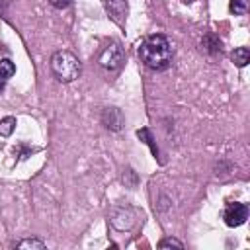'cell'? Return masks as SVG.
<instances>
[{"instance_id": "cell-1", "label": "cell", "mask_w": 250, "mask_h": 250, "mask_svg": "<svg viewBox=\"0 0 250 250\" xmlns=\"http://www.w3.org/2000/svg\"><path fill=\"white\" fill-rule=\"evenodd\" d=\"M141 61L152 70H166L172 62V45L164 35H148L139 47Z\"/></svg>"}, {"instance_id": "cell-2", "label": "cell", "mask_w": 250, "mask_h": 250, "mask_svg": "<svg viewBox=\"0 0 250 250\" xmlns=\"http://www.w3.org/2000/svg\"><path fill=\"white\" fill-rule=\"evenodd\" d=\"M51 70L61 82H72L80 74V61L70 51H57L51 57Z\"/></svg>"}, {"instance_id": "cell-3", "label": "cell", "mask_w": 250, "mask_h": 250, "mask_svg": "<svg viewBox=\"0 0 250 250\" xmlns=\"http://www.w3.org/2000/svg\"><path fill=\"white\" fill-rule=\"evenodd\" d=\"M98 62H100L102 68H105V70H109V72H115V70L121 66V62H123V51H121V47H119L117 43L107 45V47L102 51Z\"/></svg>"}, {"instance_id": "cell-4", "label": "cell", "mask_w": 250, "mask_h": 250, "mask_svg": "<svg viewBox=\"0 0 250 250\" xmlns=\"http://www.w3.org/2000/svg\"><path fill=\"white\" fill-rule=\"evenodd\" d=\"M223 219L229 227H240L248 219V207L244 203H230L227 205Z\"/></svg>"}, {"instance_id": "cell-5", "label": "cell", "mask_w": 250, "mask_h": 250, "mask_svg": "<svg viewBox=\"0 0 250 250\" xmlns=\"http://www.w3.org/2000/svg\"><path fill=\"white\" fill-rule=\"evenodd\" d=\"M135 223V211L129 209V207H117L113 209L111 213V225L117 229V230H127L131 229Z\"/></svg>"}, {"instance_id": "cell-6", "label": "cell", "mask_w": 250, "mask_h": 250, "mask_svg": "<svg viewBox=\"0 0 250 250\" xmlns=\"http://www.w3.org/2000/svg\"><path fill=\"white\" fill-rule=\"evenodd\" d=\"M104 6L109 14V18L117 23L123 25L127 18V0H104Z\"/></svg>"}, {"instance_id": "cell-7", "label": "cell", "mask_w": 250, "mask_h": 250, "mask_svg": "<svg viewBox=\"0 0 250 250\" xmlns=\"http://www.w3.org/2000/svg\"><path fill=\"white\" fill-rule=\"evenodd\" d=\"M102 123L111 131H119L123 127V113L117 107H105L102 113Z\"/></svg>"}, {"instance_id": "cell-8", "label": "cell", "mask_w": 250, "mask_h": 250, "mask_svg": "<svg viewBox=\"0 0 250 250\" xmlns=\"http://www.w3.org/2000/svg\"><path fill=\"white\" fill-rule=\"evenodd\" d=\"M201 47L203 51H207L209 55H215V53H221V41L215 33H207L203 39H201Z\"/></svg>"}, {"instance_id": "cell-9", "label": "cell", "mask_w": 250, "mask_h": 250, "mask_svg": "<svg viewBox=\"0 0 250 250\" xmlns=\"http://www.w3.org/2000/svg\"><path fill=\"white\" fill-rule=\"evenodd\" d=\"M232 62L238 66V68H244L248 62H250V51L246 47H238L232 51Z\"/></svg>"}, {"instance_id": "cell-10", "label": "cell", "mask_w": 250, "mask_h": 250, "mask_svg": "<svg viewBox=\"0 0 250 250\" xmlns=\"http://www.w3.org/2000/svg\"><path fill=\"white\" fill-rule=\"evenodd\" d=\"M137 137H139L145 145L150 146V150H152V154H154V158H156V156H158V148H156V145L152 143V135H150V131H148L146 127H145V129H139V131H137Z\"/></svg>"}, {"instance_id": "cell-11", "label": "cell", "mask_w": 250, "mask_h": 250, "mask_svg": "<svg viewBox=\"0 0 250 250\" xmlns=\"http://www.w3.org/2000/svg\"><path fill=\"white\" fill-rule=\"evenodd\" d=\"M16 129V117H4L0 119V135L2 137H10Z\"/></svg>"}, {"instance_id": "cell-12", "label": "cell", "mask_w": 250, "mask_h": 250, "mask_svg": "<svg viewBox=\"0 0 250 250\" xmlns=\"http://www.w3.org/2000/svg\"><path fill=\"white\" fill-rule=\"evenodd\" d=\"M14 72H16L14 62H12L10 59H2V61H0V76H2L4 80H8V78L14 76Z\"/></svg>"}, {"instance_id": "cell-13", "label": "cell", "mask_w": 250, "mask_h": 250, "mask_svg": "<svg viewBox=\"0 0 250 250\" xmlns=\"http://www.w3.org/2000/svg\"><path fill=\"white\" fill-rule=\"evenodd\" d=\"M16 248H37V250H43L45 248V242L43 240H37V238H25V240H20L16 244Z\"/></svg>"}, {"instance_id": "cell-14", "label": "cell", "mask_w": 250, "mask_h": 250, "mask_svg": "<svg viewBox=\"0 0 250 250\" xmlns=\"http://www.w3.org/2000/svg\"><path fill=\"white\" fill-rule=\"evenodd\" d=\"M229 8H230L232 14L242 16V14H246V10H248V0H230Z\"/></svg>"}, {"instance_id": "cell-15", "label": "cell", "mask_w": 250, "mask_h": 250, "mask_svg": "<svg viewBox=\"0 0 250 250\" xmlns=\"http://www.w3.org/2000/svg\"><path fill=\"white\" fill-rule=\"evenodd\" d=\"M172 246H176V248H184V244H182L180 240H176V238H164V240L158 242V248H172Z\"/></svg>"}, {"instance_id": "cell-16", "label": "cell", "mask_w": 250, "mask_h": 250, "mask_svg": "<svg viewBox=\"0 0 250 250\" xmlns=\"http://www.w3.org/2000/svg\"><path fill=\"white\" fill-rule=\"evenodd\" d=\"M49 2H51V6H55L59 10H64V8H68L72 4V0H49Z\"/></svg>"}, {"instance_id": "cell-17", "label": "cell", "mask_w": 250, "mask_h": 250, "mask_svg": "<svg viewBox=\"0 0 250 250\" xmlns=\"http://www.w3.org/2000/svg\"><path fill=\"white\" fill-rule=\"evenodd\" d=\"M4 84H6V80H4V78H2V76H0V90H2V88H4Z\"/></svg>"}]
</instances>
